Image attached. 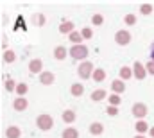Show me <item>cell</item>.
Returning <instances> with one entry per match:
<instances>
[{
	"label": "cell",
	"mask_w": 154,
	"mask_h": 138,
	"mask_svg": "<svg viewBox=\"0 0 154 138\" xmlns=\"http://www.w3.org/2000/svg\"><path fill=\"white\" fill-rule=\"evenodd\" d=\"M116 113H118V108H116V106H109V108H108V115L115 117Z\"/></svg>",
	"instance_id": "cell-33"
},
{
	"label": "cell",
	"mask_w": 154,
	"mask_h": 138,
	"mask_svg": "<svg viewBox=\"0 0 154 138\" xmlns=\"http://www.w3.org/2000/svg\"><path fill=\"white\" fill-rule=\"evenodd\" d=\"M34 22H36V25H43V24H45V14L38 13V14H36V18H34Z\"/></svg>",
	"instance_id": "cell-31"
},
{
	"label": "cell",
	"mask_w": 154,
	"mask_h": 138,
	"mask_svg": "<svg viewBox=\"0 0 154 138\" xmlns=\"http://www.w3.org/2000/svg\"><path fill=\"white\" fill-rule=\"evenodd\" d=\"M16 86H18V84H16L13 79H5V90H7V92H13V90H16Z\"/></svg>",
	"instance_id": "cell-27"
},
{
	"label": "cell",
	"mask_w": 154,
	"mask_h": 138,
	"mask_svg": "<svg viewBox=\"0 0 154 138\" xmlns=\"http://www.w3.org/2000/svg\"><path fill=\"white\" fill-rule=\"evenodd\" d=\"M95 83H102L104 79H106V72H104V68H95V72H93V77H91Z\"/></svg>",
	"instance_id": "cell-19"
},
{
	"label": "cell",
	"mask_w": 154,
	"mask_h": 138,
	"mask_svg": "<svg viewBox=\"0 0 154 138\" xmlns=\"http://www.w3.org/2000/svg\"><path fill=\"white\" fill-rule=\"evenodd\" d=\"M36 126H38V129H41V131H50L54 127V118L50 115H47V113H41V115H38V118H36Z\"/></svg>",
	"instance_id": "cell-1"
},
{
	"label": "cell",
	"mask_w": 154,
	"mask_h": 138,
	"mask_svg": "<svg viewBox=\"0 0 154 138\" xmlns=\"http://www.w3.org/2000/svg\"><path fill=\"white\" fill-rule=\"evenodd\" d=\"M68 54H70V50H68L66 47H63V45H59V47H56V49H54V58H56V59H59V61H63Z\"/></svg>",
	"instance_id": "cell-9"
},
{
	"label": "cell",
	"mask_w": 154,
	"mask_h": 138,
	"mask_svg": "<svg viewBox=\"0 0 154 138\" xmlns=\"http://www.w3.org/2000/svg\"><path fill=\"white\" fill-rule=\"evenodd\" d=\"M131 113H133L138 120H143V118L147 117V113H149V108H147V104H143V102H136V104H133Z\"/></svg>",
	"instance_id": "cell-4"
},
{
	"label": "cell",
	"mask_w": 154,
	"mask_h": 138,
	"mask_svg": "<svg viewBox=\"0 0 154 138\" xmlns=\"http://www.w3.org/2000/svg\"><path fill=\"white\" fill-rule=\"evenodd\" d=\"M2 47H7V36H2Z\"/></svg>",
	"instance_id": "cell-35"
},
{
	"label": "cell",
	"mask_w": 154,
	"mask_h": 138,
	"mask_svg": "<svg viewBox=\"0 0 154 138\" xmlns=\"http://www.w3.org/2000/svg\"><path fill=\"white\" fill-rule=\"evenodd\" d=\"M152 5H151V4H142V5H140V13H142V14H145V16H147V14H151V13H152Z\"/></svg>",
	"instance_id": "cell-26"
},
{
	"label": "cell",
	"mask_w": 154,
	"mask_h": 138,
	"mask_svg": "<svg viewBox=\"0 0 154 138\" xmlns=\"http://www.w3.org/2000/svg\"><path fill=\"white\" fill-rule=\"evenodd\" d=\"M104 99H108V93H106V90H102V88H99V90H95V92L91 93V101H95V102H100V101H104Z\"/></svg>",
	"instance_id": "cell-14"
},
{
	"label": "cell",
	"mask_w": 154,
	"mask_h": 138,
	"mask_svg": "<svg viewBox=\"0 0 154 138\" xmlns=\"http://www.w3.org/2000/svg\"><path fill=\"white\" fill-rule=\"evenodd\" d=\"M74 31H75V27H74L72 22H63V24L59 25V33H61V34H68L70 36Z\"/></svg>",
	"instance_id": "cell-13"
},
{
	"label": "cell",
	"mask_w": 154,
	"mask_h": 138,
	"mask_svg": "<svg viewBox=\"0 0 154 138\" xmlns=\"http://www.w3.org/2000/svg\"><path fill=\"white\" fill-rule=\"evenodd\" d=\"M149 135H151V136L154 138V127H151V131H149Z\"/></svg>",
	"instance_id": "cell-36"
},
{
	"label": "cell",
	"mask_w": 154,
	"mask_h": 138,
	"mask_svg": "<svg viewBox=\"0 0 154 138\" xmlns=\"http://www.w3.org/2000/svg\"><path fill=\"white\" fill-rule=\"evenodd\" d=\"M54 81H56V77H54L52 72H41V74H39V83H41V84H47V86H48V84H52Z\"/></svg>",
	"instance_id": "cell-11"
},
{
	"label": "cell",
	"mask_w": 154,
	"mask_h": 138,
	"mask_svg": "<svg viewBox=\"0 0 154 138\" xmlns=\"http://www.w3.org/2000/svg\"><path fill=\"white\" fill-rule=\"evenodd\" d=\"M134 74H133V68H129V67H122L120 68V79L124 81V79H131Z\"/></svg>",
	"instance_id": "cell-20"
},
{
	"label": "cell",
	"mask_w": 154,
	"mask_h": 138,
	"mask_svg": "<svg viewBox=\"0 0 154 138\" xmlns=\"http://www.w3.org/2000/svg\"><path fill=\"white\" fill-rule=\"evenodd\" d=\"M108 101H109V106H120V102H122V99H120V95H116V93H111L109 97H108Z\"/></svg>",
	"instance_id": "cell-23"
},
{
	"label": "cell",
	"mask_w": 154,
	"mask_h": 138,
	"mask_svg": "<svg viewBox=\"0 0 154 138\" xmlns=\"http://www.w3.org/2000/svg\"><path fill=\"white\" fill-rule=\"evenodd\" d=\"M22 136V129L18 126H9L5 129V138H20Z\"/></svg>",
	"instance_id": "cell-12"
},
{
	"label": "cell",
	"mask_w": 154,
	"mask_h": 138,
	"mask_svg": "<svg viewBox=\"0 0 154 138\" xmlns=\"http://www.w3.org/2000/svg\"><path fill=\"white\" fill-rule=\"evenodd\" d=\"M81 34H82V38H84V39H90V38L93 36V31H91L90 27H84V29L81 31Z\"/></svg>",
	"instance_id": "cell-30"
},
{
	"label": "cell",
	"mask_w": 154,
	"mask_h": 138,
	"mask_svg": "<svg viewBox=\"0 0 154 138\" xmlns=\"http://www.w3.org/2000/svg\"><path fill=\"white\" fill-rule=\"evenodd\" d=\"M14 59H16V54H14L13 50H5V52H4V61H5V63H13Z\"/></svg>",
	"instance_id": "cell-24"
},
{
	"label": "cell",
	"mask_w": 154,
	"mask_h": 138,
	"mask_svg": "<svg viewBox=\"0 0 154 138\" xmlns=\"http://www.w3.org/2000/svg\"><path fill=\"white\" fill-rule=\"evenodd\" d=\"M111 90H113V93H116V95L124 93V92H125V83H124L122 79H115V81L111 83Z\"/></svg>",
	"instance_id": "cell-10"
},
{
	"label": "cell",
	"mask_w": 154,
	"mask_h": 138,
	"mask_svg": "<svg viewBox=\"0 0 154 138\" xmlns=\"http://www.w3.org/2000/svg\"><path fill=\"white\" fill-rule=\"evenodd\" d=\"M16 92H18V95H20V97H23V95L29 92V86H27L25 83H20V84L16 86Z\"/></svg>",
	"instance_id": "cell-25"
},
{
	"label": "cell",
	"mask_w": 154,
	"mask_h": 138,
	"mask_svg": "<svg viewBox=\"0 0 154 138\" xmlns=\"http://www.w3.org/2000/svg\"><path fill=\"white\" fill-rule=\"evenodd\" d=\"M70 93H72L74 97H81V95L84 93V86H82L81 83H74V84L70 86Z\"/></svg>",
	"instance_id": "cell-16"
},
{
	"label": "cell",
	"mask_w": 154,
	"mask_h": 138,
	"mask_svg": "<svg viewBox=\"0 0 154 138\" xmlns=\"http://www.w3.org/2000/svg\"><path fill=\"white\" fill-rule=\"evenodd\" d=\"M91 22H93V25H102V22H104V16H102V14H93Z\"/></svg>",
	"instance_id": "cell-29"
},
{
	"label": "cell",
	"mask_w": 154,
	"mask_h": 138,
	"mask_svg": "<svg viewBox=\"0 0 154 138\" xmlns=\"http://www.w3.org/2000/svg\"><path fill=\"white\" fill-rule=\"evenodd\" d=\"M70 56L74 59H79V61H86V58H88V47L86 45H74L70 49Z\"/></svg>",
	"instance_id": "cell-3"
},
{
	"label": "cell",
	"mask_w": 154,
	"mask_h": 138,
	"mask_svg": "<svg viewBox=\"0 0 154 138\" xmlns=\"http://www.w3.org/2000/svg\"><path fill=\"white\" fill-rule=\"evenodd\" d=\"M90 133L91 135H102L104 133V126L100 124V122H93V124H90Z\"/></svg>",
	"instance_id": "cell-17"
},
{
	"label": "cell",
	"mask_w": 154,
	"mask_h": 138,
	"mask_svg": "<svg viewBox=\"0 0 154 138\" xmlns=\"http://www.w3.org/2000/svg\"><path fill=\"white\" fill-rule=\"evenodd\" d=\"M133 74H134V77H136V79H140V81H142V79H145V75H147V68H145L140 61H136V63H134V67H133Z\"/></svg>",
	"instance_id": "cell-6"
},
{
	"label": "cell",
	"mask_w": 154,
	"mask_h": 138,
	"mask_svg": "<svg viewBox=\"0 0 154 138\" xmlns=\"http://www.w3.org/2000/svg\"><path fill=\"white\" fill-rule=\"evenodd\" d=\"M93 72H95V67H93L91 61H82V63L79 65V68H77V74H79L81 79H90V77H93Z\"/></svg>",
	"instance_id": "cell-2"
},
{
	"label": "cell",
	"mask_w": 154,
	"mask_h": 138,
	"mask_svg": "<svg viewBox=\"0 0 154 138\" xmlns=\"http://www.w3.org/2000/svg\"><path fill=\"white\" fill-rule=\"evenodd\" d=\"M124 22H125L127 25H134V24H136V16H134V14H125Z\"/></svg>",
	"instance_id": "cell-28"
},
{
	"label": "cell",
	"mask_w": 154,
	"mask_h": 138,
	"mask_svg": "<svg viewBox=\"0 0 154 138\" xmlns=\"http://www.w3.org/2000/svg\"><path fill=\"white\" fill-rule=\"evenodd\" d=\"M75 118H77V115H75L74 109H65V113H63V120H65L66 124H74Z\"/></svg>",
	"instance_id": "cell-15"
},
{
	"label": "cell",
	"mask_w": 154,
	"mask_h": 138,
	"mask_svg": "<svg viewBox=\"0 0 154 138\" xmlns=\"http://www.w3.org/2000/svg\"><path fill=\"white\" fill-rule=\"evenodd\" d=\"M68 38H70V41H72L74 45H82V39H84V38H82V34H81V33H77V31H74V33L68 36Z\"/></svg>",
	"instance_id": "cell-22"
},
{
	"label": "cell",
	"mask_w": 154,
	"mask_h": 138,
	"mask_svg": "<svg viewBox=\"0 0 154 138\" xmlns=\"http://www.w3.org/2000/svg\"><path fill=\"white\" fill-rule=\"evenodd\" d=\"M115 41L118 43V45H129L131 43V33L129 31H125V29H122V31H118L115 34Z\"/></svg>",
	"instance_id": "cell-5"
},
{
	"label": "cell",
	"mask_w": 154,
	"mask_h": 138,
	"mask_svg": "<svg viewBox=\"0 0 154 138\" xmlns=\"http://www.w3.org/2000/svg\"><path fill=\"white\" fill-rule=\"evenodd\" d=\"M63 138H79V131L75 127H66L63 131Z\"/></svg>",
	"instance_id": "cell-21"
},
{
	"label": "cell",
	"mask_w": 154,
	"mask_h": 138,
	"mask_svg": "<svg viewBox=\"0 0 154 138\" xmlns=\"http://www.w3.org/2000/svg\"><path fill=\"white\" fill-rule=\"evenodd\" d=\"M145 68H147V74L154 75V61H149V63L145 65Z\"/></svg>",
	"instance_id": "cell-32"
},
{
	"label": "cell",
	"mask_w": 154,
	"mask_h": 138,
	"mask_svg": "<svg viewBox=\"0 0 154 138\" xmlns=\"http://www.w3.org/2000/svg\"><path fill=\"white\" fill-rule=\"evenodd\" d=\"M134 129L138 131V135H143V133L151 131V127L147 126V122H145V120H138V122H136V126H134Z\"/></svg>",
	"instance_id": "cell-18"
},
{
	"label": "cell",
	"mask_w": 154,
	"mask_h": 138,
	"mask_svg": "<svg viewBox=\"0 0 154 138\" xmlns=\"http://www.w3.org/2000/svg\"><path fill=\"white\" fill-rule=\"evenodd\" d=\"M29 70H31L32 74H41V72H43V61L38 59V58L31 59V63H29Z\"/></svg>",
	"instance_id": "cell-8"
},
{
	"label": "cell",
	"mask_w": 154,
	"mask_h": 138,
	"mask_svg": "<svg viewBox=\"0 0 154 138\" xmlns=\"http://www.w3.org/2000/svg\"><path fill=\"white\" fill-rule=\"evenodd\" d=\"M27 106H29V101H27L25 97H16L14 102H13V108H14L16 111H25Z\"/></svg>",
	"instance_id": "cell-7"
},
{
	"label": "cell",
	"mask_w": 154,
	"mask_h": 138,
	"mask_svg": "<svg viewBox=\"0 0 154 138\" xmlns=\"http://www.w3.org/2000/svg\"><path fill=\"white\" fill-rule=\"evenodd\" d=\"M151 61H154V41H152V45H151Z\"/></svg>",
	"instance_id": "cell-34"
},
{
	"label": "cell",
	"mask_w": 154,
	"mask_h": 138,
	"mask_svg": "<svg viewBox=\"0 0 154 138\" xmlns=\"http://www.w3.org/2000/svg\"><path fill=\"white\" fill-rule=\"evenodd\" d=\"M134 138H145V136L143 135H138V136H134Z\"/></svg>",
	"instance_id": "cell-37"
}]
</instances>
